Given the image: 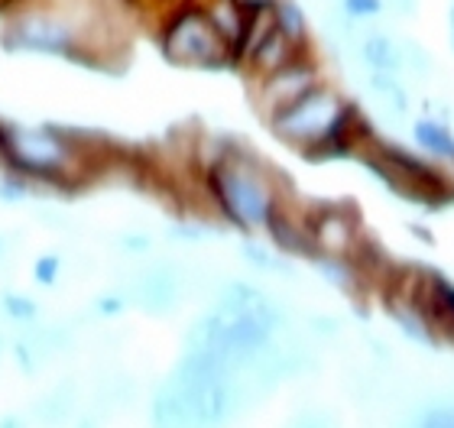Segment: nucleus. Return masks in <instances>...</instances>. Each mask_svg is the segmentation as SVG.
I'll return each instance as SVG.
<instances>
[{"label": "nucleus", "instance_id": "obj_5", "mask_svg": "<svg viewBox=\"0 0 454 428\" xmlns=\"http://www.w3.org/2000/svg\"><path fill=\"white\" fill-rule=\"evenodd\" d=\"M182 285H185V279H182L179 269L169 267V263H153V267L130 269V273L121 279V289H117V292L130 305H137L140 312L166 315L179 305Z\"/></svg>", "mask_w": 454, "mask_h": 428}, {"label": "nucleus", "instance_id": "obj_1", "mask_svg": "<svg viewBox=\"0 0 454 428\" xmlns=\"http://www.w3.org/2000/svg\"><path fill=\"white\" fill-rule=\"evenodd\" d=\"M0 162L23 179L56 189H75L78 182L91 179L82 134L62 127L0 124Z\"/></svg>", "mask_w": 454, "mask_h": 428}, {"label": "nucleus", "instance_id": "obj_8", "mask_svg": "<svg viewBox=\"0 0 454 428\" xmlns=\"http://www.w3.org/2000/svg\"><path fill=\"white\" fill-rule=\"evenodd\" d=\"M350 221L344 218V214H338V211H328V214H322V218L315 221L312 228V244H318V247L325 250V253H344V247L350 244Z\"/></svg>", "mask_w": 454, "mask_h": 428}, {"label": "nucleus", "instance_id": "obj_10", "mask_svg": "<svg viewBox=\"0 0 454 428\" xmlns=\"http://www.w3.org/2000/svg\"><path fill=\"white\" fill-rule=\"evenodd\" d=\"M273 19H276V29H279L289 43H295V46H299L305 39V33H309L305 13L295 0H273Z\"/></svg>", "mask_w": 454, "mask_h": 428}, {"label": "nucleus", "instance_id": "obj_18", "mask_svg": "<svg viewBox=\"0 0 454 428\" xmlns=\"http://www.w3.org/2000/svg\"><path fill=\"white\" fill-rule=\"evenodd\" d=\"M399 10H403V13H412V0H399Z\"/></svg>", "mask_w": 454, "mask_h": 428}, {"label": "nucleus", "instance_id": "obj_6", "mask_svg": "<svg viewBox=\"0 0 454 428\" xmlns=\"http://www.w3.org/2000/svg\"><path fill=\"white\" fill-rule=\"evenodd\" d=\"M309 88H315V68L309 66V62H302V58H293V62L283 66L279 72L266 75L263 95H260L263 111L270 117L279 114L283 107H289L293 101H299Z\"/></svg>", "mask_w": 454, "mask_h": 428}, {"label": "nucleus", "instance_id": "obj_13", "mask_svg": "<svg viewBox=\"0 0 454 428\" xmlns=\"http://www.w3.org/2000/svg\"><path fill=\"white\" fill-rule=\"evenodd\" d=\"M59 276H62V257H59V253H43V257H36V263H33V279H36L43 289H52V285L59 283Z\"/></svg>", "mask_w": 454, "mask_h": 428}, {"label": "nucleus", "instance_id": "obj_17", "mask_svg": "<svg viewBox=\"0 0 454 428\" xmlns=\"http://www.w3.org/2000/svg\"><path fill=\"white\" fill-rule=\"evenodd\" d=\"M0 428H27V422L20 419V416H4V419H0Z\"/></svg>", "mask_w": 454, "mask_h": 428}, {"label": "nucleus", "instance_id": "obj_4", "mask_svg": "<svg viewBox=\"0 0 454 428\" xmlns=\"http://www.w3.org/2000/svg\"><path fill=\"white\" fill-rule=\"evenodd\" d=\"M348 107L340 105L338 95H332L328 88L315 85L309 88L299 101L283 107L279 114H273V130L289 143H302V146H318L325 136L332 134L334 124L340 121Z\"/></svg>", "mask_w": 454, "mask_h": 428}, {"label": "nucleus", "instance_id": "obj_2", "mask_svg": "<svg viewBox=\"0 0 454 428\" xmlns=\"http://www.w3.org/2000/svg\"><path fill=\"white\" fill-rule=\"evenodd\" d=\"M160 52L172 66L221 68L231 62V46L215 33L201 7H179L156 29Z\"/></svg>", "mask_w": 454, "mask_h": 428}, {"label": "nucleus", "instance_id": "obj_19", "mask_svg": "<svg viewBox=\"0 0 454 428\" xmlns=\"http://www.w3.org/2000/svg\"><path fill=\"white\" fill-rule=\"evenodd\" d=\"M4 351H7V338H4V331H0V357H4Z\"/></svg>", "mask_w": 454, "mask_h": 428}, {"label": "nucleus", "instance_id": "obj_14", "mask_svg": "<svg viewBox=\"0 0 454 428\" xmlns=\"http://www.w3.org/2000/svg\"><path fill=\"white\" fill-rule=\"evenodd\" d=\"M380 10H383V0H340V13L350 19L377 17Z\"/></svg>", "mask_w": 454, "mask_h": 428}, {"label": "nucleus", "instance_id": "obj_11", "mask_svg": "<svg viewBox=\"0 0 454 428\" xmlns=\"http://www.w3.org/2000/svg\"><path fill=\"white\" fill-rule=\"evenodd\" d=\"M0 315L13 324H36L39 322V305L23 292H4L0 295Z\"/></svg>", "mask_w": 454, "mask_h": 428}, {"label": "nucleus", "instance_id": "obj_15", "mask_svg": "<svg viewBox=\"0 0 454 428\" xmlns=\"http://www.w3.org/2000/svg\"><path fill=\"white\" fill-rule=\"evenodd\" d=\"M117 247L123 253H146L153 247V237L146 230H123L121 237H117Z\"/></svg>", "mask_w": 454, "mask_h": 428}, {"label": "nucleus", "instance_id": "obj_3", "mask_svg": "<svg viewBox=\"0 0 454 428\" xmlns=\"http://www.w3.org/2000/svg\"><path fill=\"white\" fill-rule=\"evenodd\" d=\"M211 189L218 195L221 208L227 211V218L237 221L240 228H256L266 224L270 211H273V195L256 169H250L240 160H224L211 172Z\"/></svg>", "mask_w": 454, "mask_h": 428}, {"label": "nucleus", "instance_id": "obj_12", "mask_svg": "<svg viewBox=\"0 0 454 428\" xmlns=\"http://www.w3.org/2000/svg\"><path fill=\"white\" fill-rule=\"evenodd\" d=\"M416 136H419V143H422L426 150H432V152H454L451 136H448L438 124H432V121H426V124H416Z\"/></svg>", "mask_w": 454, "mask_h": 428}, {"label": "nucleus", "instance_id": "obj_16", "mask_svg": "<svg viewBox=\"0 0 454 428\" xmlns=\"http://www.w3.org/2000/svg\"><path fill=\"white\" fill-rule=\"evenodd\" d=\"M123 308H127V299H123L121 292H105V295H98L95 305H91V312L101 315V318H114V315H121Z\"/></svg>", "mask_w": 454, "mask_h": 428}, {"label": "nucleus", "instance_id": "obj_9", "mask_svg": "<svg viewBox=\"0 0 454 428\" xmlns=\"http://www.w3.org/2000/svg\"><path fill=\"white\" fill-rule=\"evenodd\" d=\"M360 58H364L373 72L389 75V72H396V68L403 66V49L389 36H367L360 43Z\"/></svg>", "mask_w": 454, "mask_h": 428}, {"label": "nucleus", "instance_id": "obj_7", "mask_svg": "<svg viewBox=\"0 0 454 428\" xmlns=\"http://www.w3.org/2000/svg\"><path fill=\"white\" fill-rule=\"evenodd\" d=\"M78 412V380H62L56 383V390L46 393L43 400L33 406V419L46 428H62L66 422L75 419Z\"/></svg>", "mask_w": 454, "mask_h": 428}]
</instances>
